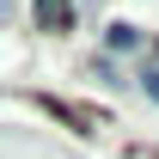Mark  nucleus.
<instances>
[{"mask_svg": "<svg viewBox=\"0 0 159 159\" xmlns=\"http://www.w3.org/2000/svg\"><path fill=\"white\" fill-rule=\"evenodd\" d=\"M104 43H110V49H135L141 31H135V25H110V31H104Z\"/></svg>", "mask_w": 159, "mask_h": 159, "instance_id": "obj_2", "label": "nucleus"}, {"mask_svg": "<svg viewBox=\"0 0 159 159\" xmlns=\"http://www.w3.org/2000/svg\"><path fill=\"white\" fill-rule=\"evenodd\" d=\"M37 19L49 25V31H67V19H74V6H67V0H37Z\"/></svg>", "mask_w": 159, "mask_h": 159, "instance_id": "obj_1", "label": "nucleus"}, {"mask_svg": "<svg viewBox=\"0 0 159 159\" xmlns=\"http://www.w3.org/2000/svg\"><path fill=\"white\" fill-rule=\"evenodd\" d=\"M141 86H147V98H159V67H141Z\"/></svg>", "mask_w": 159, "mask_h": 159, "instance_id": "obj_3", "label": "nucleus"}, {"mask_svg": "<svg viewBox=\"0 0 159 159\" xmlns=\"http://www.w3.org/2000/svg\"><path fill=\"white\" fill-rule=\"evenodd\" d=\"M6 6H12V0H0V12H6Z\"/></svg>", "mask_w": 159, "mask_h": 159, "instance_id": "obj_4", "label": "nucleus"}]
</instances>
